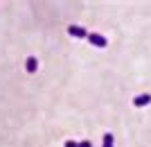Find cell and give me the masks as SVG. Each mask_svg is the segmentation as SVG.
I'll use <instances>...</instances> for the list:
<instances>
[{"label": "cell", "mask_w": 151, "mask_h": 147, "mask_svg": "<svg viewBox=\"0 0 151 147\" xmlns=\"http://www.w3.org/2000/svg\"><path fill=\"white\" fill-rule=\"evenodd\" d=\"M147 104H151V95L149 93H142V95H138V97H133V106H147Z\"/></svg>", "instance_id": "3957f363"}, {"label": "cell", "mask_w": 151, "mask_h": 147, "mask_svg": "<svg viewBox=\"0 0 151 147\" xmlns=\"http://www.w3.org/2000/svg\"><path fill=\"white\" fill-rule=\"evenodd\" d=\"M65 147H79V143L77 140H65Z\"/></svg>", "instance_id": "8992f818"}, {"label": "cell", "mask_w": 151, "mask_h": 147, "mask_svg": "<svg viewBox=\"0 0 151 147\" xmlns=\"http://www.w3.org/2000/svg\"><path fill=\"white\" fill-rule=\"evenodd\" d=\"M68 34H70V36H75V38H88V32H86L83 27H79V25H70Z\"/></svg>", "instance_id": "7a4b0ae2"}, {"label": "cell", "mask_w": 151, "mask_h": 147, "mask_svg": "<svg viewBox=\"0 0 151 147\" xmlns=\"http://www.w3.org/2000/svg\"><path fill=\"white\" fill-rule=\"evenodd\" d=\"M25 70L29 72V75H34V72L38 70V59H36V57H27V61H25Z\"/></svg>", "instance_id": "277c9868"}, {"label": "cell", "mask_w": 151, "mask_h": 147, "mask_svg": "<svg viewBox=\"0 0 151 147\" xmlns=\"http://www.w3.org/2000/svg\"><path fill=\"white\" fill-rule=\"evenodd\" d=\"M101 147H113V136H111V131L104 134V138H101Z\"/></svg>", "instance_id": "5b68a950"}, {"label": "cell", "mask_w": 151, "mask_h": 147, "mask_svg": "<svg viewBox=\"0 0 151 147\" xmlns=\"http://www.w3.org/2000/svg\"><path fill=\"white\" fill-rule=\"evenodd\" d=\"M88 43L90 45H95V48H106L108 45V41H106V36H101V34H88Z\"/></svg>", "instance_id": "6da1fadb"}, {"label": "cell", "mask_w": 151, "mask_h": 147, "mask_svg": "<svg viewBox=\"0 0 151 147\" xmlns=\"http://www.w3.org/2000/svg\"><path fill=\"white\" fill-rule=\"evenodd\" d=\"M79 147H93V143H90V140H81V143H79Z\"/></svg>", "instance_id": "52a82bcc"}]
</instances>
